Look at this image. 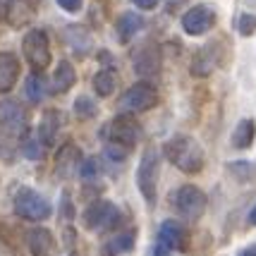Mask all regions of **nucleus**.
Returning a JSON list of instances; mask_svg holds the SVG:
<instances>
[{"mask_svg": "<svg viewBox=\"0 0 256 256\" xmlns=\"http://www.w3.org/2000/svg\"><path fill=\"white\" fill-rule=\"evenodd\" d=\"M163 154L184 175L201 172L204 163H206V154H204L201 144L194 136H190V134H175V136H170L166 144H163Z\"/></svg>", "mask_w": 256, "mask_h": 256, "instance_id": "f257e3e1", "label": "nucleus"}, {"mask_svg": "<svg viewBox=\"0 0 256 256\" xmlns=\"http://www.w3.org/2000/svg\"><path fill=\"white\" fill-rule=\"evenodd\" d=\"M12 206H14V213H17L20 218L32 220V223H41V220H48V218L53 216L50 201L46 199V196H41V194L36 190H32V187L17 190Z\"/></svg>", "mask_w": 256, "mask_h": 256, "instance_id": "f03ea898", "label": "nucleus"}, {"mask_svg": "<svg viewBox=\"0 0 256 256\" xmlns=\"http://www.w3.org/2000/svg\"><path fill=\"white\" fill-rule=\"evenodd\" d=\"M158 172H160V154L158 148L148 146L142 154V160L136 168V187L146 204H154L158 196Z\"/></svg>", "mask_w": 256, "mask_h": 256, "instance_id": "7ed1b4c3", "label": "nucleus"}, {"mask_svg": "<svg viewBox=\"0 0 256 256\" xmlns=\"http://www.w3.org/2000/svg\"><path fill=\"white\" fill-rule=\"evenodd\" d=\"M120 223V208L108 199H98L89 204L82 213V225L89 232H108Z\"/></svg>", "mask_w": 256, "mask_h": 256, "instance_id": "20e7f679", "label": "nucleus"}, {"mask_svg": "<svg viewBox=\"0 0 256 256\" xmlns=\"http://www.w3.org/2000/svg\"><path fill=\"white\" fill-rule=\"evenodd\" d=\"M22 53L34 72H44L50 65V41L44 29H29L22 38Z\"/></svg>", "mask_w": 256, "mask_h": 256, "instance_id": "39448f33", "label": "nucleus"}, {"mask_svg": "<svg viewBox=\"0 0 256 256\" xmlns=\"http://www.w3.org/2000/svg\"><path fill=\"white\" fill-rule=\"evenodd\" d=\"M103 136H106V142L132 148L142 136V124L136 122L130 112H122V115H115L110 122L103 127Z\"/></svg>", "mask_w": 256, "mask_h": 256, "instance_id": "423d86ee", "label": "nucleus"}, {"mask_svg": "<svg viewBox=\"0 0 256 256\" xmlns=\"http://www.w3.org/2000/svg\"><path fill=\"white\" fill-rule=\"evenodd\" d=\"M172 204H175V211L184 218V220H199L204 211H206V194L194 187V184H182L175 194H172Z\"/></svg>", "mask_w": 256, "mask_h": 256, "instance_id": "0eeeda50", "label": "nucleus"}, {"mask_svg": "<svg viewBox=\"0 0 256 256\" xmlns=\"http://www.w3.org/2000/svg\"><path fill=\"white\" fill-rule=\"evenodd\" d=\"M158 103V91L156 86H151L148 82H139L120 96V110L136 115V112H146L151 110Z\"/></svg>", "mask_w": 256, "mask_h": 256, "instance_id": "6e6552de", "label": "nucleus"}, {"mask_svg": "<svg viewBox=\"0 0 256 256\" xmlns=\"http://www.w3.org/2000/svg\"><path fill=\"white\" fill-rule=\"evenodd\" d=\"M182 29L184 34H190V36H204V34H208L213 29V24H216V10L208 8V5H194L190 10L182 14Z\"/></svg>", "mask_w": 256, "mask_h": 256, "instance_id": "1a4fd4ad", "label": "nucleus"}, {"mask_svg": "<svg viewBox=\"0 0 256 256\" xmlns=\"http://www.w3.org/2000/svg\"><path fill=\"white\" fill-rule=\"evenodd\" d=\"M163 249L168 252H187L190 246V234L184 230V225L178 223V220H163L160 228H158V242Z\"/></svg>", "mask_w": 256, "mask_h": 256, "instance_id": "9d476101", "label": "nucleus"}, {"mask_svg": "<svg viewBox=\"0 0 256 256\" xmlns=\"http://www.w3.org/2000/svg\"><path fill=\"white\" fill-rule=\"evenodd\" d=\"M0 127L8 134L17 136V134L26 132V112L24 108L12 98L0 100Z\"/></svg>", "mask_w": 256, "mask_h": 256, "instance_id": "9b49d317", "label": "nucleus"}, {"mask_svg": "<svg viewBox=\"0 0 256 256\" xmlns=\"http://www.w3.org/2000/svg\"><path fill=\"white\" fill-rule=\"evenodd\" d=\"M79 166H82V151H79L77 144L67 142V144L60 146L56 156V175L60 180H72L79 172Z\"/></svg>", "mask_w": 256, "mask_h": 256, "instance_id": "f8f14e48", "label": "nucleus"}, {"mask_svg": "<svg viewBox=\"0 0 256 256\" xmlns=\"http://www.w3.org/2000/svg\"><path fill=\"white\" fill-rule=\"evenodd\" d=\"M60 127H62V112L56 110V108H48V110L41 115V122L36 127V139H38L46 148H50V146H56V142H58Z\"/></svg>", "mask_w": 256, "mask_h": 256, "instance_id": "ddd939ff", "label": "nucleus"}, {"mask_svg": "<svg viewBox=\"0 0 256 256\" xmlns=\"http://www.w3.org/2000/svg\"><path fill=\"white\" fill-rule=\"evenodd\" d=\"M220 65V53H218V46L216 44H206L204 48H199L194 53V60H192L190 72L194 77H208L216 67Z\"/></svg>", "mask_w": 256, "mask_h": 256, "instance_id": "4468645a", "label": "nucleus"}, {"mask_svg": "<svg viewBox=\"0 0 256 256\" xmlns=\"http://www.w3.org/2000/svg\"><path fill=\"white\" fill-rule=\"evenodd\" d=\"M132 67L134 72L139 77H156L158 70H160V58H158V48L156 46H142L136 53H134V60H132Z\"/></svg>", "mask_w": 256, "mask_h": 256, "instance_id": "2eb2a0df", "label": "nucleus"}, {"mask_svg": "<svg viewBox=\"0 0 256 256\" xmlns=\"http://www.w3.org/2000/svg\"><path fill=\"white\" fill-rule=\"evenodd\" d=\"M26 246L32 256H53L56 254V237L48 228H34L26 234Z\"/></svg>", "mask_w": 256, "mask_h": 256, "instance_id": "dca6fc26", "label": "nucleus"}, {"mask_svg": "<svg viewBox=\"0 0 256 256\" xmlns=\"http://www.w3.org/2000/svg\"><path fill=\"white\" fill-rule=\"evenodd\" d=\"M20 79V58L14 53H0V94L12 91Z\"/></svg>", "mask_w": 256, "mask_h": 256, "instance_id": "f3484780", "label": "nucleus"}, {"mask_svg": "<svg viewBox=\"0 0 256 256\" xmlns=\"http://www.w3.org/2000/svg\"><path fill=\"white\" fill-rule=\"evenodd\" d=\"M142 29H144V17L136 14V12H122L115 22V32H118V38L122 46L130 44Z\"/></svg>", "mask_w": 256, "mask_h": 256, "instance_id": "a211bd4d", "label": "nucleus"}, {"mask_svg": "<svg viewBox=\"0 0 256 256\" xmlns=\"http://www.w3.org/2000/svg\"><path fill=\"white\" fill-rule=\"evenodd\" d=\"M65 38H67V44H70V48H72L77 56H86L91 50V46H94L89 29L82 26V24H70L65 29Z\"/></svg>", "mask_w": 256, "mask_h": 256, "instance_id": "6ab92c4d", "label": "nucleus"}, {"mask_svg": "<svg viewBox=\"0 0 256 256\" xmlns=\"http://www.w3.org/2000/svg\"><path fill=\"white\" fill-rule=\"evenodd\" d=\"M254 139H256V122L249 120V118H244V120H240L237 127L232 130L230 144H232L234 148H240V151H244V148H249V146L254 144Z\"/></svg>", "mask_w": 256, "mask_h": 256, "instance_id": "aec40b11", "label": "nucleus"}, {"mask_svg": "<svg viewBox=\"0 0 256 256\" xmlns=\"http://www.w3.org/2000/svg\"><path fill=\"white\" fill-rule=\"evenodd\" d=\"M74 82H77V72H74V67L70 60H60L56 67V72H53V91L58 94H65L74 86Z\"/></svg>", "mask_w": 256, "mask_h": 256, "instance_id": "412c9836", "label": "nucleus"}, {"mask_svg": "<svg viewBox=\"0 0 256 256\" xmlns=\"http://www.w3.org/2000/svg\"><path fill=\"white\" fill-rule=\"evenodd\" d=\"M132 246H134V232L127 230V232H118L112 240H108L106 246H103V254L106 256H120V254L132 252Z\"/></svg>", "mask_w": 256, "mask_h": 256, "instance_id": "4be33fe9", "label": "nucleus"}, {"mask_svg": "<svg viewBox=\"0 0 256 256\" xmlns=\"http://www.w3.org/2000/svg\"><path fill=\"white\" fill-rule=\"evenodd\" d=\"M24 91H26V98L32 103H41L48 94V84H46L44 72H32L26 77V84H24Z\"/></svg>", "mask_w": 256, "mask_h": 256, "instance_id": "5701e85b", "label": "nucleus"}, {"mask_svg": "<svg viewBox=\"0 0 256 256\" xmlns=\"http://www.w3.org/2000/svg\"><path fill=\"white\" fill-rule=\"evenodd\" d=\"M118 86V77L112 70H98L94 74V91L98 94V98H108L112 96V91Z\"/></svg>", "mask_w": 256, "mask_h": 256, "instance_id": "b1692460", "label": "nucleus"}, {"mask_svg": "<svg viewBox=\"0 0 256 256\" xmlns=\"http://www.w3.org/2000/svg\"><path fill=\"white\" fill-rule=\"evenodd\" d=\"M74 115L82 118V120H91L96 115V100L91 98V96H79L74 100Z\"/></svg>", "mask_w": 256, "mask_h": 256, "instance_id": "393cba45", "label": "nucleus"}, {"mask_svg": "<svg viewBox=\"0 0 256 256\" xmlns=\"http://www.w3.org/2000/svg\"><path fill=\"white\" fill-rule=\"evenodd\" d=\"M44 148L46 146L36 139V136H32V139H24V144H22V154L29 160H41L44 158Z\"/></svg>", "mask_w": 256, "mask_h": 256, "instance_id": "a878e982", "label": "nucleus"}, {"mask_svg": "<svg viewBox=\"0 0 256 256\" xmlns=\"http://www.w3.org/2000/svg\"><path fill=\"white\" fill-rule=\"evenodd\" d=\"M230 172H232L237 180L246 182V180H252V175L256 172V168L252 166V163H246V160H237V163H230Z\"/></svg>", "mask_w": 256, "mask_h": 256, "instance_id": "bb28decb", "label": "nucleus"}, {"mask_svg": "<svg viewBox=\"0 0 256 256\" xmlns=\"http://www.w3.org/2000/svg\"><path fill=\"white\" fill-rule=\"evenodd\" d=\"M237 32L242 36H252L256 32V14H249V12H242L240 20H237Z\"/></svg>", "mask_w": 256, "mask_h": 256, "instance_id": "cd10ccee", "label": "nucleus"}, {"mask_svg": "<svg viewBox=\"0 0 256 256\" xmlns=\"http://www.w3.org/2000/svg\"><path fill=\"white\" fill-rule=\"evenodd\" d=\"M106 156L110 158L112 163H122L130 156V148H124L120 144H112V142H106Z\"/></svg>", "mask_w": 256, "mask_h": 256, "instance_id": "c85d7f7f", "label": "nucleus"}, {"mask_svg": "<svg viewBox=\"0 0 256 256\" xmlns=\"http://www.w3.org/2000/svg\"><path fill=\"white\" fill-rule=\"evenodd\" d=\"M56 2H58V8H62L70 14H74V12H79L84 8V0H56Z\"/></svg>", "mask_w": 256, "mask_h": 256, "instance_id": "c756f323", "label": "nucleus"}, {"mask_svg": "<svg viewBox=\"0 0 256 256\" xmlns=\"http://www.w3.org/2000/svg\"><path fill=\"white\" fill-rule=\"evenodd\" d=\"M132 2L139 8V10H156L160 0H132Z\"/></svg>", "mask_w": 256, "mask_h": 256, "instance_id": "7c9ffc66", "label": "nucleus"}, {"mask_svg": "<svg viewBox=\"0 0 256 256\" xmlns=\"http://www.w3.org/2000/svg\"><path fill=\"white\" fill-rule=\"evenodd\" d=\"M0 256H14V252H12V246L0 237Z\"/></svg>", "mask_w": 256, "mask_h": 256, "instance_id": "2f4dec72", "label": "nucleus"}, {"mask_svg": "<svg viewBox=\"0 0 256 256\" xmlns=\"http://www.w3.org/2000/svg\"><path fill=\"white\" fill-rule=\"evenodd\" d=\"M237 256H256V244H252V246H246V249H242Z\"/></svg>", "mask_w": 256, "mask_h": 256, "instance_id": "473e14b6", "label": "nucleus"}, {"mask_svg": "<svg viewBox=\"0 0 256 256\" xmlns=\"http://www.w3.org/2000/svg\"><path fill=\"white\" fill-rule=\"evenodd\" d=\"M246 220H249V225H256V204L252 206V211H249V216H246Z\"/></svg>", "mask_w": 256, "mask_h": 256, "instance_id": "72a5a7b5", "label": "nucleus"}, {"mask_svg": "<svg viewBox=\"0 0 256 256\" xmlns=\"http://www.w3.org/2000/svg\"><path fill=\"white\" fill-rule=\"evenodd\" d=\"M2 2H8V0H0V8H2Z\"/></svg>", "mask_w": 256, "mask_h": 256, "instance_id": "f704fd0d", "label": "nucleus"}]
</instances>
